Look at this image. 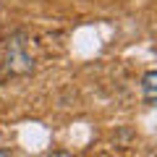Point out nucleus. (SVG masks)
<instances>
[{"mask_svg":"<svg viewBox=\"0 0 157 157\" xmlns=\"http://www.w3.org/2000/svg\"><path fill=\"white\" fill-rule=\"evenodd\" d=\"M8 71L13 73H26L32 71V58L24 52V42L18 39H8Z\"/></svg>","mask_w":157,"mask_h":157,"instance_id":"nucleus-1","label":"nucleus"},{"mask_svg":"<svg viewBox=\"0 0 157 157\" xmlns=\"http://www.w3.org/2000/svg\"><path fill=\"white\" fill-rule=\"evenodd\" d=\"M141 89H144V102H147V105H155V102H157V73L155 71H147L144 73Z\"/></svg>","mask_w":157,"mask_h":157,"instance_id":"nucleus-2","label":"nucleus"}]
</instances>
